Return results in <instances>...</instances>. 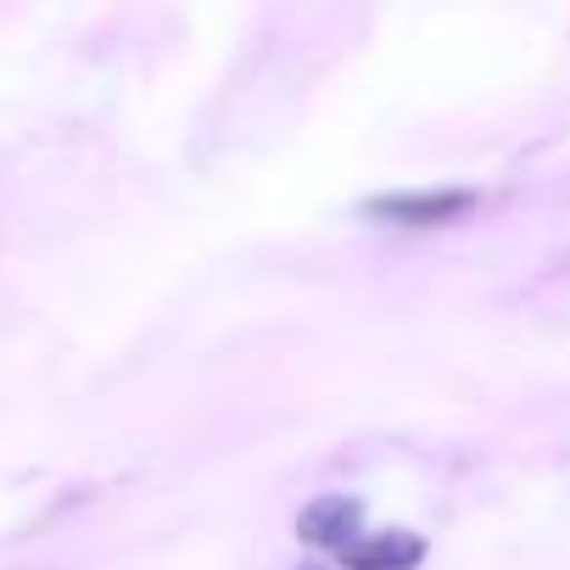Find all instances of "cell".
I'll list each match as a JSON object with an SVG mask.
<instances>
[{"label":"cell","instance_id":"1","mask_svg":"<svg viewBox=\"0 0 570 570\" xmlns=\"http://www.w3.org/2000/svg\"><path fill=\"white\" fill-rule=\"evenodd\" d=\"M475 207V190H397V196H375L364 202L370 218L386 224H409V229H431V224H453Z\"/></svg>","mask_w":570,"mask_h":570},{"label":"cell","instance_id":"2","mask_svg":"<svg viewBox=\"0 0 570 570\" xmlns=\"http://www.w3.org/2000/svg\"><path fill=\"white\" fill-rule=\"evenodd\" d=\"M297 537H303V542H314V548L342 553L353 537H364V503H358V498H342V492L314 498V503L297 514Z\"/></svg>","mask_w":570,"mask_h":570},{"label":"cell","instance_id":"3","mask_svg":"<svg viewBox=\"0 0 570 570\" xmlns=\"http://www.w3.org/2000/svg\"><path fill=\"white\" fill-rule=\"evenodd\" d=\"M425 537L414 531H364L342 548V570H420Z\"/></svg>","mask_w":570,"mask_h":570},{"label":"cell","instance_id":"4","mask_svg":"<svg viewBox=\"0 0 570 570\" xmlns=\"http://www.w3.org/2000/svg\"><path fill=\"white\" fill-rule=\"evenodd\" d=\"M303 570H325V564H303Z\"/></svg>","mask_w":570,"mask_h":570}]
</instances>
